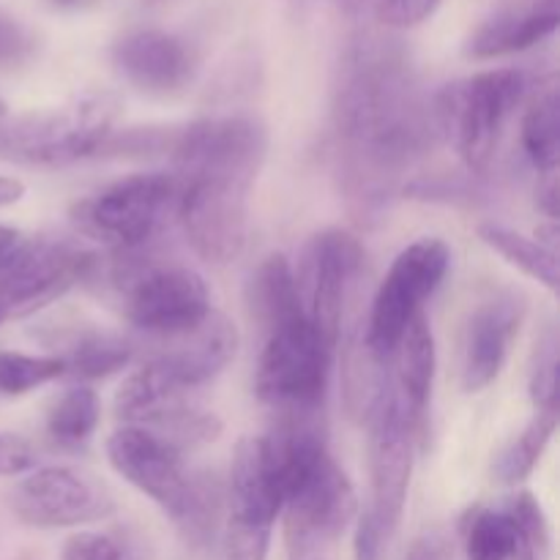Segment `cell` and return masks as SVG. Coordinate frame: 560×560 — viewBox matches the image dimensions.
<instances>
[{
  "instance_id": "cell-22",
  "label": "cell",
  "mask_w": 560,
  "mask_h": 560,
  "mask_svg": "<svg viewBox=\"0 0 560 560\" xmlns=\"http://www.w3.org/2000/svg\"><path fill=\"white\" fill-rule=\"evenodd\" d=\"M246 301H249L252 317L266 334L284 326V323L306 317L301 310L295 271L284 255L262 257L260 266L252 271Z\"/></svg>"
},
{
  "instance_id": "cell-13",
  "label": "cell",
  "mask_w": 560,
  "mask_h": 560,
  "mask_svg": "<svg viewBox=\"0 0 560 560\" xmlns=\"http://www.w3.org/2000/svg\"><path fill=\"white\" fill-rule=\"evenodd\" d=\"M11 509L31 528H80L113 517L115 501L93 476L66 465L27 474L14 487Z\"/></svg>"
},
{
  "instance_id": "cell-1",
  "label": "cell",
  "mask_w": 560,
  "mask_h": 560,
  "mask_svg": "<svg viewBox=\"0 0 560 560\" xmlns=\"http://www.w3.org/2000/svg\"><path fill=\"white\" fill-rule=\"evenodd\" d=\"M334 135L339 178L359 213H377L399 175L438 142L424 96L402 44L361 36L345 49L334 82Z\"/></svg>"
},
{
  "instance_id": "cell-24",
  "label": "cell",
  "mask_w": 560,
  "mask_h": 560,
  "mask_svg": "<svg viewBox=\"0 0 560 560\" xmlns=\"http://www.w3.org/2000/svg\"><path fill=\"white\" fill-rule=\"evenodd\" d=\"M523 151L541 175L558 173L560 162V91L550 77L539 85L523 115Z\"/></svg>"
},
{
  "instance_id": "cell-5",
  "label": "cell",
  "mask_w": 560,
  "mask_h": 560,
  "mask_svg": "<svg viewBox=\"0 0 560 560\" xmlns=\"http://www.w3.org/2000/svg\"><path fill=\"white\" fill-rule=\"evenodd\" d=\"M115 284L126 320L151 339L178 337L211 312V293L200 273L175 262L145 260L140 252L120 255Z\"/></svg>"
},
{
  "instance_id": "cell-42",
  "label": "cell",
  "mask_w": 560,
  "mask_h": 560,
  "mask_svg": "<svg viewBox=\"0 0 560 560\" xmlns=\"http://www.w3.org/2000/svg\"><path fill=\"white\" fill-rule=\"evenodd\" d=\"M11 317H14V315H11V310L3 304V301H0V326H3L5 320H11Z\"/></svg>"
},
{
  "instance_id": "cell-9",
  "label": "cell",
  "mask_w": 560,
  "mask_h": 560,
  "mask_svg": "<svg viewBox=\"0 0 560 560\" xmlns=\"http://www.w3.org/2000/svg\"><path fill=\"white\" fill-rule=\"evenodd\" d=\"M452 266V249L441 238H419L405 246L377 288L364 328V345L381 364H388L405 328L424 301L441 288Z\"/></svg>"
},
{
  "instance_id": "cell-15",
  "label": "cell",
  "mask_w": 560,
  "mask_h": 560,
  "mask_svg": "<svg viewBox=\"0 0 560 560\" xmlns=\"http://www.w3.org/2000/svg\"><path fill=\"white\" fill-rule=\"evenodd\" d=\"M249 191L222 180H178L175 219L197 257L224 266L244 252Z\"/></svg>"
},
{
  "instance_id": "cell-33",
  "label": "cell",
  "mask_w": 560,
  "mask_h": 560,
  "mask_svg": "<svg viewBox=\"0 0 560 560\" xmlns=\"http://www.w3.org/2000/svg\"><path fill=\"white\" fill-rule=\"evenodd\" d=\"M443 0H377V22L392 31H410L438 11Z\"/></svg>"
},
{
  "instance_id": "cell-38",
  "label": "cell",
  "mask_w": 560,
  "mask_h": 560,
  "mask_svg": "<svg viewBox=\"0 0 560 560\" xmlns=\"http://www.w3.org/2000/svg\"><path fill=\"white\" fill-rule=\"evenodd\" d=\"M408 560H446V552H443L441 539H435V536H424V539H419L413 547H410Z\"/></svg>"
},
{
  "instance_id": "cell-4",
  "label": "cell",
  "mask_w": 560,
  "mask_h": 560,
  "mask_svg": "<svg viewBox=\"0 0 560 560\" xmlns=\"http://www.w3.org/2000/svg\"><path fill=\"white\" fill-rule=\"evenodd\" d=\"M178 208V180L173 173H135L85 197L71 211L82 235L118 255L142 252L162 235Z\"/></svg>"
},
{
  "instance_id": "cell-19",
  "label": "cell",
  "mask_w": 560,
  "mask_h": 560,
  "mask_svg": "<svg viewBox=\"0 0 560 560\" xmlns=\"http://www.w3.org/2000/svg\"><path fill=\"white\" fill-rule=\"evenodd\" d=\"M153 342H156V353L151 359L153 364L162 366L180 388L191 392V388L213 381L235 359L238 328L222 312L211 310L206 320L197 323L189 331L178 334V337L153 339Z\"/></svg>"
},
{
  "instance_id": "cell-41",
  "label": "cell",
  "mask_w": 560,
  "mask_h": 560,
  "mask_svg": "<svg viewBox=\"0 0 560 560\" xmlns=\"http://www.w3.org/2000/svg\"><path fill=\"white\" fill-rule=\"evenodd\" d=\"M334 3H337L339 11H345V14H361L372 0H334Z\"/></svg>"
},
{
  "instance_id": "cell-31",
  "label": "cell",
  "mask_w": 560,
  "mask_h": 560,
  "mask_svg": "<svg viewBox=\"0 0 560 560\" xmlns=\"http://www.w3.org/2000/svg\"><path fill=\"white\" fill-rule=\"evenodd\" d=\"M530 399L536 410H558V334L547 328L536 342L530 366Z\"/></svg>"
},
{
  "instance_id": "cell-21",
  "label": "cell",
  "mask_w": 560,
  "mask_h": 560,
  "mask_svg": "<svg viewBox=\"0 0 560 560\" xmlns=\"http://www.w3.org/2000/svg\"><path fill=\"white\" fill-rule=\"evenodd\" d=\"M388 364H394L392 386L397 388V394L402 397L405 408L410 410L416 424H421L432 397V383H435L438 366L435 337H432L430 317L424 312H419L410 320V326L405 328Z\"/></svg>"
},
{
  "instance_id": "cell-29",
  "label": "cell",
  "mask_w": 560,
  "mask_h": 560,
  "mask_svg": "<svg viewBox=\"0 0 560 560\" xmlns=\"http://www.w3.org/2000/svg\"><path fill=\"white\" fill-rule=\"evenodd\" d=\"M58 377H63V361L58 355L0 353V397H22Z\"/></svg>"
},
{
  "instance_id": "cell-26",
  "label": "cell",
  "mask_w": 560,
  "mask_h": 560,
  "mask_svg": "<svg viewBox=\"0 0 560 560\" xmlns=\"http://www.w3.org/2000/svg\"><path fill=\"white\" fill-rule=\"evenodd\" d=\"M58 359L63 361V375L77 381H98L126 370L135 359V348L115 334L85 331L71 342L69 353Z\"/></svg>"
},
{
  "instance_id": "cell-12",
  "label": "cell",
  "mask_w": 560,
  "mask_h": 560,
  "mask_svg": "<svg viewBox=\"0 0 560 560\" xmlns=\"http://www.w3.org/2000/svg\"><path fill=\"white\" fill-rule=\"evenodd\" d=\"M361 268H364V249L359 238L339 228L312 235L310 244L304 246L299 273H295L301 310L306 320L317 328V334L331 345L339 342L345 301Z\"/></svg>"
},
{
  "instance_id": "cell-27",
  "label": "cell",
  "mask_w": 560,
  "mask_h": 560,
  "mask_svg": "<svg viewBox=\"0 0 560 560\" xmlns=\"http://www.w3.org/2000/svg\"><path fill=\"white\" fill-rule=\"evenodd\" d=\"M556 430L558 410H536L530 424L498 452L495 463H492V476H495L501 485L512 487H517L520 481L528 479L536 470V465H539L545 448L550 446Z\"/></svg>"
},
{
  "instance_id": "cell-6",
  "label": "cell",
  "mask_w": 560,
  "mask_h": 560,
  "mask_svg": "<svg viewBox=\"0 0 560 560\" xmlns=\"http://www.w3.org/2000/svg\"><path fill=\"white\" fill-rule=\"evenodd\" d=\"M337 345L317 334L306 317L266 334L255 372V392L273 413L323 410Z\"/></svg>"
},
{
  "instance_id": "cell-2",
  "label": "cell",
  "mask_w": 560,
  "mask_h": 560,
  "mask_svg": "<svg viewBox=\"0 0 560 560\" xmlns=\"http://www.w3.org/2000/svg\"><path fill=\"white\" fill-rule=\"evenodd\" d=\"M120 98L82 91L60 107L16 115L0 124V159L27 167H63L93 156L113 135Z\"/></svg>"
},
{
  "instance_id": "cell-16",
  "label": "cell",
  "mask_w": 560,
  "mask_h": 560,
  "mask_svg": "<svg viewBox=\"0 0 560 560\" xmlns=\"http://www.w3.org/2000/svg\"><path fill=\"white\" fill-rule=\"evenodd\" d=\"M107 459L120 479L151 498L173 523L184 514L195 474L186 468L180 448L142 427H120L107 438Z\"/></svg>"
},
{
  "instance_id": "cell-44",
  "label": "cell",
  "mask_w": 560,
  "mask_h": 560,
  "mask_svg": "<svg viewBox=\"0 0 560 560\" xmlns=\"http://www.w3.org/2000/svg\"><path fill=\"white\" fill-rule=\"evenodd\" d=\"M55 3H77V0H55Z\"/></svg>"
},
{
  "instance_id": "cell-14",
  "label": "cell",
  "mask_w": 560,
  "mask_h": 560,
  "mask_svg": "<svg viewBox=\"0 0 560 560\" xmlns=\"http://www.w3.org/2000/svg\"><path fill=\"white\" fill-rule=\"evenodd\" d=\"M96 257L58 241H25L0 260V301L22 317L91 277Z\"/></svg>"
},
{
  "instance_id": "cell-10",
  "label": "cell",
  "mask_w": 560,
  "mask_h": 560,
  "mask_svg": "<svg viewBox=\"0 0 560 560\" xmlns=\"http://www.w3.org/2000/svg\"><path fill=\"white\" fill-rule=\"evenodd\" d=\"M366 424H370L372 479V503L366 512L375 520L377 528L386 534V539H392L402 523L405 503H408L419 424L405 408L402 397L392 386V381L366 416Z\"/></svg>"
},
{
  "instance_id": "cell-32",
  "label": "cell",
  "mask_w": 560,
  "mask_h": 560,
  "mask_svg": "<svg viewBox=\"0 0 560 560\" xmlns=\"http://www.w3.org/2000/svg\"><path fill=\"white\" fill-rule=\"evenodd\" d=\"M503 506L512 512V517L517 520V525L523 528L525 539H528V545L534 547L536 558L541 560V556L547 552V547H550V528H547V517L545 512H541L539 501H536L530 492H514V495L503 498Z\"/></svg>"
},
{
  "instance_id": "cell-30",
  "label": "cell",
  "mask_w": 560,
  "mask_h": 560,
  "mask_svg": "<svg viewBox=\"0 0 560 560\" xmlns=\"http://www.w3.org/2000/svg\"><path fill=\"white\" fill-rule=\"evenodd\" d=\"M60 560H142V552L118 534L80 530V534L66 539Z\"/></svg>"
},
{
  "instance_id": "cell-45",
  "label": "cell",
  "mask_w": 560,
  "mask_h": 560,
  "mask_svg": "<svg viewBox=\"0 0 560 560\" xmlns=\"http://www.w3.org/2000/svg\"><path fill=\"white\" fill-rule=\"evenodd\" d=\"M148 3H156V0H148Z\"/></svg>"
},
{
  "instance_id": "cell-39",
  "label": "cell",
  "mask_w": 560,
  "mask_h": 560,
  "mask_svg": "<svg viewBox=\"0 0 560 560\" xmlns=\"http://www.w3.org/2000/svg\"><path fill=\"white\" fill-rule=\"evenodd\" d=\"M22 195H25V184L22 180L0 175V208L14 206V202L22 200Z\"/></svg>"
},
{
  "instance_id": "cell-40",
  "label": "cell",
  "mask_w": 560,
  "mask_h": 560,
  "mask_svg": "<svg viewBox=\"0 0 560 560\" xmlns=\"http://www.w3.org/2000/svg\"><path fill=\"white\" fill-rule=\"evenodd\" d=\"M20 244H22L20 230L9 228V224H0V260H3L5 255H11Z\"/></svg>"
},
{
  "instance_id": "cell-8",
  "label": "cell",
  "mask_w": 560,
  "mask_h": 560,
  "mask_svg": "<svg viewBox=\"0 0 560 560\" xmlns=\"http://www.w3.org/2000/svg\"><path fill=\"white\" fill-rule=\"evenodd\" d=\"M224 560H266L271 550L273 523L282 514V487L262 438H244L235 446L224 487Z\"/></svg>"
},
{
  "instance_id": "cell-7",
  "label": "cell",
  "mask_w": 560,
  "mask_h": 560,
  "mask_svg": "<svg viewBox=\"0 0 560 560\" xmlns=\"http://www.w3.org/2000/svg\"><path fill=\"white\" fill-rule=\"evenodd\" d=\"M268 153V131L252 115L202 118L175 131L173 175L178 180H222L252 189Z\"/></svg>"
},
{
  "instance_id": "cell-36",
  "label": "cell",
  "mask_w": 560,
  "mask_h": 560,
  "mask_svg": "<svg viewBox=\"0 0 560 560\" xmlns=\"http://www.w3.org/2000/svg\"><path fill=\"white\" fill-rule=\"evenodd\" d=\"M388 545L386 534L377 528L370 512H364L355 523V560H381L383 547Z\"/></svg>"
},
{
  "instance_id": "cell-35",
  "label": "cell",
  "mask_w": 560,
  "mask_h": 560,
  "mask_svg": "<svg viewBox=\"0 0 560 560\" xmlns=\"http://www.w3.org/2000/svg\"><path fill=\"white\" fill-rule=\"evenodd\" d=\"M38 468V452L14 432H0V476L31 474Z\"/></svg>"
},
{
  "instance_id": "cell-37",
  "label": "cell",
  "mask_w": 560,
  "mask_h": 560,
  "mask_svg": "<svg viewBox=\"0 0 560 560\" xmlns=\"http://www.w3.org/2000/svg\"><path fill=\"white\" fill-rule=\"evenodd\" d=\"M539 208L550 222H558V173H547L539 184Z\"/></svg>"
},
{
  "instance_id": "cell-3",
  "label": "cell",
  "mask_w": 560,
  "mask_h": 560,
  "mask_svg": "<svg viewBox=\"0 0 560 560\" xmlns=\"http://www.w3.org/2000/svg\"><path fill=\"white\" fill-rule=\"evenodd\" d=\"M525 93L528 80L517 69H492L448 82L432 96L438 140L457 151L470 175L487 173Z\"/></svg>"
},
{
  "instance_id": "cell-18",
  "label": "cell",
  "mask_w": 560,
  "mask_h": 560,
  "mask_svg": "<svg viewBox=\"0 0 560 560\" xmlns=\"http://www.w3.org/2000/svg\"><path fill=\"white\" fill-rule=\"evenodd\" d=\"M523 315L525 306L514 295H498L470 312L463 334V359H459V383L465 392L479 394L498 381Z\"/></svg>"
},
{
  "instance_id": "cell-34",
  "label": "cell",
  "mask_w": 560,
  "mask_h": 560,
  "mask_svg": "<svg viewBox=\"0 0 560 560\" xmlns=\"http://www.w3.org/2000/svg\"><path fill=\"white\" fill-rule=\"evenodd\" d=\"M36 49V38L16 16L0 11V66H14L27 60Z\"/></svg>"
},
{
  "instance_id": "cell-17",
  "label": "cell",
  "mask_w": 560,
  "mask_h": 560,
  "mask_svg": "<svg viewBox=\"0 0 560 560\" xmlns=\"http://www.w3.org/2000/svg\"><path fill=\"white\" fill-rule=\"evenodd\" d=\"M113 63L126 82L151 96H175L197 74V55L180 36L167 31H131L113 47Z\"/></svg>"
},
{
  "instance_id": "cell-20",
  "label": "cell",
  "mask_w": 560,
  "mask_h": 560,
  "mask_svg": "<svg viewBox=\"0 0 560 560\" xmlns=\"http://www.w3.org/2000/svg\"><path fill=\"white\" fill-rule=\"evenodd\" d=\"M560 25V0H498L465 42V55L476 60L525 52Z\"/></svg>"
},
{
  "instance_id": "cell-28",
  "label": "cell",
  "mask_w": 560,
  "mask_h": 560,
  "mask_svg": "<svg viewBox=\"0 0 560 560\" xmlns=\"http://www.w3.org/2000/svg\"><path fill=\"white\" fill-rule=\"evenodd\" d=\"M102 416V402L88 386H74L60 394L47 413V432L58 446L77 448L91 441Z\"/></svg>"
},
{
  "instance_id": "cell-23",
  "label": "cell",
  "mask_w": 560,
  "mask_h": 560,
  "mask_svg": "<svg viewBox=\"0 0 560 560\" xmlns=\"http://www.w3.org/2000/svg\"><path fill=\"white\" fill-rule=\"evenodd\" d=\"M468 560H539L506 506L479 509L465 525Z\"/></svg>"
},
{
  "instance_id": "cell-25",
  "label": "cell",
  "mask_w": 560,
  "mask_h": 560,
  "mask_svg": "<svg viewBox=\"0 0 560 560\" xmlns=\"http://www.w3.org/2000/svg\"><path fill=\"white\" fill-rule=\"evenodd\" d=\"M479 238L490 246L495 255H501L509 266L520 268L525 277L545 284L547 290H558V252L547 249L541 241L528 238L523 233L503 228V224L485 222L479 224Z\"/></svg>"
},
{
  "instance_id": "cell-11",
  "label": "cell",
  "mask_w": 560,
  "mask_h": 560,
  "mask_svg": "<svg viewBox=\"0 0 560 560\" xmlns=\"http://www.w3.org/2000/svg\"><path fill=\"white\" fill-rule=\"evenodd\" d=\"M115 416L124 427H142L180 452L184 446L213 441L222 430L217 416L191 402L189 392L153 361H145L120 383L115 392Z\"/></svg>"
},
{
  "instance_id": "cell-43",
  "label": "cell",
  "mask_w": 560,
  "mask_h": 560,
  "mask_svg": "<svg viewBox=\"0 0 560 560\" xmlns=\"http://www.w3.org/2000/svg\"><path fill=\"white\" fill-rule=\"evenodd\" d=\"M5 118H9V109H5V102H3V98H0V124H3Z\"/></svg>"
}]
</instances>
